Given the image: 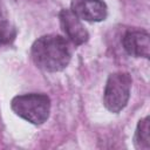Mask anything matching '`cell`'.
I'll list each match as a JSON object with an SVG mask.
<instances>
[{
    "label": "cell",
    "instance_id": "obj_1",
    "mask_svg": "<svg viewBox=\"0 0 150 150\" xmlns=\"http://www.w3.org/2000/svg\"><path fill=\"white\" fill-rule=\"evenodd\" d=\"M30 54L34 63L47 71H60L64 69L71 57L68 41L55 34L39 38L33 43Z\"/></svg>",
    "mask_w": 150,
    "mask_h": 150
},
{
    "label": "cell",
    "instance_id": "obj_5",
    "mask_svg": "<svg viewBox=\"0 0 150 150\" xmlns=\"http://www.w3.org/2000/svg\"><path fill=\"white\" fill-rule=\"evenodd\" d=\"M60 25L66 38L76 46L83 45L89 39L88 30L70 9H62L59 13Z\"/></svg>",
    "mask_w": 150,
    "mask_h": 150
},
{
    "label": "cell",
    "instance_id": "obj_7",
    "mask_svg": "<svg viewBox=\"0 0 150 150\" xmlns=\"http://www.w3.org/2000/svg\"><path fill=\"white\" fill-rule=\"evenodd\" d=\"M16 36V28L7 16L6 12L0 7V46L9 45Z\"/></svg>",
    "mask_w": 150,
    "mask_h": 150
},
{
    "label": "cell",
    "instance_id": "obj_2",
    "mask_svg": "<svg viewBox=\"0 0 150 150\" xmlns=\"http://www.w3.org/2000/svg\"><path fill=\"white\" fill-rule=\"evenodd\" d=\"M11 108L21 118L33 124H42L49 117L50 100L47 95L38 93L18 95L12 100Z\"/></svg>",
    "mask_w": 150,
    "mask_h": 150
},
{
    "label": "cell",
    "instance_id": "obj_3",
    "mask_svg": "<svg viewBox=\"0 0 150 150\" xmlns=\"http://www.w3.org/2000/svg\"><path fill=\"white\" fill-rule=\"evenodd\" d=\"M131 89V77L128 73L110 74L103 93L104 107L111 112H120L125 108Z\"/></svg>",
    "mask_w": 150,
    "mask_h": 150
},
{
    "label": "cell",
    "instance_id": "obj_4",
    "mask_svg": "<svg viewBox=\"0 0 150 150\" xmlns=\"http://www.w3.org/2000/svg\"><path fill=\"white\" fill-rule=\"evenodd\" d=\"M70 11L79 19L89 22L103 21L108 14L103 0H71Z\"/></svg>",
    "mask_w": 150,
    "mask_h": 150
},
{
    "label": "cell",
    "instance_id": "obj_8",
    "mask_svg": "<svg viewBox=\"0 0 150 150\" xmlns=\"http://www.w3.org/2000/svg\"><path fill=\"white\" fill-rule=\"evenodd\" d=\"M135 144L139 149H149L150 146V125L149 117L141 120L135 132Z\"/></svg>",
    "mask_w": 150,
    "mask_h": 150
},
{
    "label": "cell",
    "instance_id": "obj_6",
    "mask_svg": "<svg viewBox=\"0 0 150 150\" xmlns=\"http://www.w3.org/2000/svg\"><path fill=\"white\" fill-rule=\"evenodd\" d=\"M123 48L125 52L135 57H145L149 59L150 56V36L145 30H129L124 34L123 40Z\"/></svg>",
    "mask_w": 150,
    "mask_h": 150
}]
</instances>
